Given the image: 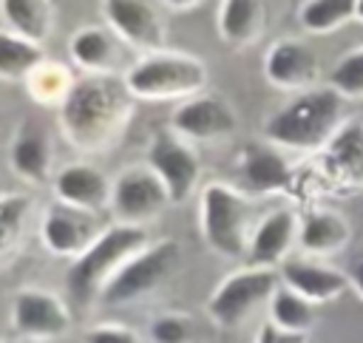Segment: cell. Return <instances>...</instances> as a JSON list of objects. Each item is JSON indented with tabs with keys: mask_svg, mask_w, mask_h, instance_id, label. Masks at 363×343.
Wrapping results in <instances>:
<instances>
[{
	"mask_svg": "<svg viewBox=\"0 0 363 343\" xmlns=\"http://www.w3.org/2000/svg\"><path fill=\"white\" fill-rule=\"evenodd\" d=\"M133 94L125 77L85 74L74 82L60 111V130L71 147L102 153L116 145L133 113Z\"/></svg>",
	"mask_w": 363,
	"mask_h": 343,
	"instance_id": "cell-1",
	"label": "cell"
},
{
	"mask_svg": "<svg viewBox=\"0 0 363 343\" xmlns=\"http://www.w3.org/2000/svg\"><path fill=\"white\" fill-rule=\"evenodd\" d=\"M346 96L337 94L329 82L298 91L286 105H281L264 122V139L289 150H323L326 142L337 133L343 119Z\"/></svg>",
	"mask_w": 363,
	"mask_h": 343,
	"instance_id": "cell-2",
	"label": "cell"
},
{
	"mask_svg": "<svg viewBox=\"0 0 363 343\" xmlns=\"http://www.w3.org/2000/svg\"><path fill=\"white\" fill-rule=\"evenodd\" d=\"M147 247V230L145 224H128L116 221L99 232V238L74 258L65 289L77 303H91L94 298H102L105 286L113 281V275L139 252Z\"/></svg>",
	"mask_w": 363,
	"mask_h": 343,
	"instance_id": "cell-3",
	"label": "cell"
},
{
	"mask_svg": "<svg viewBox=\"0 0 363 343\" xmlns=\"http://www.w3.org/2000/svg\"><path fill=\"white\" fill-rule=\"evenodd\" d=\"M125 85L136 99L162 102V99H187L204 91L207 65L184 51H147L125 74Z\"/></svg>",
	"mask_w": 363,
	"mask_h": 343,
	"instance_id": "cell-4",
	"label": "cell"
},
{
	"mask_svg": "<svg viewBox=\"0 0 363 343\" xmlns=\"http://www.w3.org/2000/svg\"><path fill=\"white\" fill-rule=\"evenodd\" d=\"M201 238L221 258H244L252 238V204L244 190L213 181L201 193Z\"/></svg>",
	"mask_w": 363,
	"mask_h": 343,
	"instance_id": "cell-5",
	"label": "cell"
},
{
	"mask_svg": "<svg viewBox=\"0 0 363 343\" xmlns=\"http://www.w3.org/2000/svg\"><path fill=\"white\" fill-rule=\"evenodd\" d=\"M182 266V249L173 238H162L139 249L105 286L102 303L105 306H128L136 300L153 298Z\"/></svg>",
	"mask_w": 363,
	"mask_h": 343,
	"instance_id": "cell-6",
	"label": "cell"
},
{
	"mask_svg": "<svg viewBox=\"0 0 363 343\" xmlns=\"http://www.w3.org/2000/svg\"><path fill=\"white\" fill-rule=\"evenodd\" d=\"M281 286V272L275 266H244L227 275L213 295L207 298V315L213 323L224 329L241 326L261 303H269L275 289Z\"/></svg>",
	"mask_w": 363,
	"mask_h": 343,
	"instance_id": "cell-7",
	"label": "cell"
},
{
	"mask_svg": "<svg viewBox=\"0 0 363 343\" xmlns=\"http://www.w3.org/2000/svg\"><path fill=\"white\" fill-rule=\"evenodd\" d=\"M147 164L164 181L173 204H182L196 193L199 179H201L199 153L193 150V142L179 136L173 128L153 133L147 145Z\"/></svg>",
	"mask_w": 363,
	"mask_h": 343,
	"instance_id": "cell-8",
	"label": "cell"
},
{
	"mask_svg": "<svg viewBox=\"0 0 363 343\" xmlns=\"http://www.w3.org/2000/svg\"><path fill=\"white\" fill-rule=\"evenodd\" d=\"M170 204H173L170 201V193H167L164 181L159 179V173L150 164L125 167L113 179L111 210H113L116 221L147 224V221H153Z\"/></svg>",
	"mask_w": 363,
	"mask_h": 343,
	"instance_id": "cell-9",
	"label": "cell"
},
{
	"mask_svg": "<svg viewBox=\"0 0 363 343\" xmlns=\"http://www.w3.org/2000/svg\"><path fill=\"white\" fill-rule=\"evenodd\" d=\"M11 326L20 337L34 343H54L71 329V312L60 295L26 286L11 300Z\"/></svg>",
	"mask_w": 363,
	"mask_h": 343,
	"instance_id": "cell-10",
	"label": "cell"
},
{
	"mask_svg": "<svg viewBox=\"0 0 363 343\" xmlns=\"http://www.w3.org/2000/svg\"><path fill=\"white\" fill-rule=\"evenodd\" d=\"M102 230L105 227L96 221V213L57 201L40 221V241L57 258H77L99 238Z\"/></svg>",
	"mask_w": 363,
	"mask_h": 343,
	"instance_id": "cell-11",
	"label": "cell"
},
{
	"mask_svg": "<svg viewBox=\"0 0 363 343\" xmlns=\"http://www.w3.org/2000/svg\"><path fill=\"white\" fill-rule=\"evenodd\" d=\"M170 128L187 142H221L235 133V111L216 94H196L176 105L170 113Z\"/></svg>",
	"mask_w": 363,
	"mask_h": 343,
	"instance_id": "cell-12",
	"label": "cell"
},
{
	"mask_svg": "<svg viewBox=\"0 0 363 343\" xmlns=\"http://www.w3.org/2000/svg\"><path fill=\"white\" fill-rule=\"evenodd\" d=\"M105 23L142 54L164 48V20L153 0H102Z\"/></svg>",
	"mask_w": 363,
	"mask_h": 343,
	"instance_id": "cell-13",
	"label": "cell"
},
{
	"mask_svg": "<svg viewBox=\"0 0 363 343\" xmlns=\"http://www.w3.org/2000/svg\"><path fill=\"white\" fill-rule=\"evenodd\" d=\"M264 77L269 85L298 94V91L318 85L320 60L306 43H301L295 37H281L269 45V51L264 57Z\"/></svg>",
	"mask_w": 363,
	"mask_h": 343,
	"instance_id": "cell-14",
	"label": "cell"
},
{
	"mask_svg": "<svg viewBox=\"0 0 363 343\" xmlns=\"http://www.w3.org/2000/svg\"><path fill=\"white\" fill-rule=\"evenodd\" d=\"M238 179L244 193H255V196L281 193L292 184V167L269 139L250 142L238 153Z\"/></svg>",
	"mask_w": 363,
	"mask_h": 343,
	"instance_id": "cell-15",
	"label": "cell"
},
{
	"mask_svg": "<svg viewBox=\"0 0 363 343\" xmlns=\"http://www.w3.org/2000/svg\"><path fill=\"white\" fill-rule=\"evenodd\" d=\"M298 218L292 210H272L252 227L250 249L244 261L250 266H281L289 258L292 244L298 241Z\"/></svg>",
	"mask_w": 363,
	"mask_h": 343,
	"instance_id": "cell-16",
	"label": "cell"
},
{
	"mask_svg": "<svg viewBox=\"0 0 363 343\" xmlns=\"http://www.w3.org/2000/svg\"><path fill=\"white\" fill-rule=\"evenodd\" d=\"M54 196L57 201H65V204H74L91 213H102L111 207L113 181L99 167L74 162V164H65L54 176Z\"/></svg>",
	"mask_w": 363,
	"mask_h": 343,
	"instance_id": "cell-17",
	"label": "cell"
},
{
	"mask_svg": "<svg viewBox=\"0 0 363 343\" xmlns=\"http://www.w3.org/2000/svg\"><path fill=\"white\" fill-rule=\"evenodd\" d=\"M323 173L340 187L363 184V122L346 119L320 150Z\"/></svg>",
	"mask_w": 363,
	"mask_h": 343,
	"instance_id": "cell-18",
	"label": "cell"
},
{
	"mask_svg": "<svg viewBox=\"0 0 363 343\" xmlns=\"http://www.w3.org/2000/svg\"><path fill=\"white\" fill-rule=\"evenodd\" d=\"M281 281L292 286L295 292L306 295L312 303H329L340 292L349 289V275L320 264L315 255H301V258H286L281 264Z\"/></svg>",
	"mask_w": 363,
	"mask_h": 343,
	"instance_id": "cell-19",
	"label": "cell"
},
{
	"mask_svg": "<svg viewBox=\"0 0 363 343\" xmlns=\"http://www.w3.org/2000/svg\"><path fill=\"white\" fill-rule=\"evenodd\" d=\"M119 34L108 26H82L74 31L68 51L77 68H82L85 74H113V68L119 65Z\"/></svg>",
	"mask_w": 363,
	"mask_h": 343,
	"instance_id": "cell-20",
	"label": "cell"
},
{
	"mask_svg": "<svg viewBox=\"0 0 363 343\" xmlns=\"http://www.w3.org/2000/svg\"><path fill=\"white\" fill-rule=\"evenodd\" d=\"M9 164L20 179H26L31 184H43L48 179L51 142H48V133L37 122L20 125V130L14 133L11 147H9Z\"/></svg>",
	"mask_w": 363,
	"mask_h": 343,
	"instance_id": "cell-21",
	"label": "cell"
},
{
	"mask_svg": "<svg viewBox=\"0 0 363 343\" xmlns=\"http://www.w3.org/2000/svg\"><path fill=\"white\" fill-rule=\"evenodd\" d=\"M352 238V227L346 215L335 210H312L298 224V247L306 255H332L340 252Z\"/></svg>",
	"mask_w": 363,
	"mask_h": 343,
	"instance_id": "cell-22",
	"label": "cell"
},
{
	"mask_svg": "<svg viewBox=\"0 0 363 343\" xmlns=\"http://www.w3.org/2000/svg\"><path fill=\"white\" fill-rule=\"evenodd\" d=\"M264 31V0H221L218 3V37L244 48L252 45Z\"/></svg>",
	"mask_w": 363,
	"mask_h": 343,
	"instance_id": "cell-23",
	"label": "cell"
},
{
	"mask_svg": "<svg viewBox=\"0 0 363 343\" xmlns=\"http://www.w3.org/2000/svg\"><path fill=\"white\" fill-rule=\"evenodd\" d=\"M3 23L9 31L23 34L43 45L54 28V3L51 0H3Z\"/></svg>",
	"mask_w": 363,
	"mask_h": 343,
	"instance_id": "cell-24",
	"label": "cell"
},
{
	"mask_svg": "<svg viewBox=\"0 0 363 343\" xmlns=\"http://www.w3.org/2000/svg\"><path fill=\"white\" fill-rule=\"evenodd\" d=\"M74 82L77 79H74L71 68L62 65V62H57V60H48V57L23 79L28 96L37 105H48V108H60L65 102L68 91L74 88Z\"/></svg>",
	"mask_w": 363,
	"mask_h": 343,
	"instance_id": "cell-25",
	"label": "cell"
},
{
	"mask_svg": "<svg viewBox=\"0 0 363 343\" xmlns=\"http://www.w3.org/2000/svg\"><path fill=\"white\" fill-rule=\"evenodd\" d=\"M269 320L284 332L309 334L315 326V303L281 281V286L269 300Z\"/></svg>",
	"mask_w": 363,
	"mask_h": 343,
	"instance_id": "cell-26",
	"label": "cell"
},
{
	"mask_svg": "<svg viewBox=\"0 0 363 343\" xmlns=\"http://www.w3.org/2000/svg\"><path fill=\"white\" fill-rule=\"evenodd\" d=\"M43 60H45V54H43L40 43L3 28V37H0V77L6 82H23Z\"/></svg>",
	"mask_w": 363,
	"mask_h": 343,
	"instance_id": "cell-27",
	"label": "cell"
},
{
	"mask_svg": "<svg viewBox=\"0 0 363 343\" xmlns=\"http://www.w3.org/2000/svg\"><path fill=\"white\" fill-rule=\"evenodd\" d=\"M298 20L309 34H332L354 20V0H306Z\"/></svg>",
	"mask_w": 363,
	"mask_h": 343,
	"instance_id": "cell-28",
	"label": "cell"
},
{
	"mask_svg": "<svg viewBox=\"0 0 363 343\" xmlns=\"http://www.w3.org/2000/svg\"><path fill=\"white\" fill-rule=\"evenodd\" d=\"M31 196L26 193H3L0 198V247L3 252H11L17 241L26 232L28 215H31Z\"/></svg>",
	"mask_w": 363,
	"mask_h": 343,
	"instance_id": "cell-29",
	"label": "cell"
},
{
	"mask_svg": "<svg viewBox=\"0 0 363 343\" xmlns=\"http://www.w3.org/2000/svg\"><path fill=\"white\" fill-rule=\"evenodd\" d=\"M329 85L337 94H343L346 99H360L363 96V45L352 48L349 54H343L332 65Z\"/></svg>",
	"mask_w": 363,
	"mask_h": 343,
	"instance_id": "cell-30",
	"label": "cell"
},
{
	"mask_svg": "<svg viewBox=\"0 0 363 343\" xmlns=\"http://www.w3.org/2000/svg\"><path fill=\"white\" fill-rule=\"evenodd\" d=\"M150 343H193V320L184 312H162L147 326Z\"/></svg>",
	"mask_w": 363,
	"mask_h": 343,
	"instance_id": "cell-31",
	"label": "cell"
},
{
	"mask_svg": "<svg viewBox=\"0 0 363 343\" xmlns=\"http://www.w3.org/2000/svg\"><path fill=\"white\" fill-rule=\"evenodd\" d=\"M85 343H145V340L122 323H99L85 332Z\"/></svg>",
	"mask_w": 363,
	"mask_h": 343,
	"instance_id": "cell-32",
	"label": "cell"
},
{
	"mask_svg": "<svg viewBox=\"0 0 363 343\" xmlns=\"http://www.w3.org/2000/svg\"><path fill=\"white\" fill-rule=\"evenodd\" d=\"M252 343H306V334H295V332H284L278 329L272 320L261 323V329L255 332Z\"/></svg>",
	"mask_w": 363,
	"mask_h": 343,
	"instance_id": "cell-33",
	"label": "cell"
},
{
	"mask_svg": "<svg viewBox=\"0 0 363 343\" xmlns=\"http://www.w3.org/2000/svg\"><path fill=\"white\" fill-rule=\"evenodd\" d=\"M346 275H349V286L357 292V298L363 300V258H357L349 269H346Z\"/></svg>",
	"mask_w": 363,
	"mask_h": 343,
	"instance_id": "cell-34",
	"label": "cell"
},
{
	"mask_svg": "<svg viewBox=\"0 0 363 343\" xmlns=\"http://www.w3.org/2000/svg\"><path fill=\"white\" fill-rule=\"evenodd\" d=\"M167 9H173V11H193V9H199L204 0H162Z\"/></svg>",
	"mask_w": 363,
	"mask_h": 343,
	"instance_id": "cell-35",
	"label": "cell"
},
{
	"mask_svg": "<svg viewBox=\"0 0 363 343\" xmlns=\"http://www.w3.org/2000/svg\"><path fill=\"white\" fill-rule=\"evenodd\" d=\"M354 20L363 23V0H354Z\"/></svg>",
	"mask_w": 363,
	"mask_h": 343,
	"instance_id": "cell-36",
	"label": "cell"
},
{
	"mask_svg": "<svg viewBox=\"0 0 363 343\" xmlns=\"http://www.w3.org/2000/svg\"><path fill=\"white\" fill-rule=\"evenodd\" d=\"M6 343H11V340H6Z\"/></svg>",
	"mask_w": 363,
	"mask_h": 343,
	"instance_id": "cell-37",
	"label": "cell"
}]
</instances>
